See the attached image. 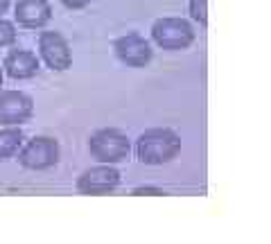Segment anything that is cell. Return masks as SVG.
Listing matches in <instances>:
<instances>
[{"label": "cell", "instance_id": "5bb4252c", "mask_svg": "<svg viewBox=\"0 0 271 244\" xmlns=\"http://www.w3.org/2000/svg\"><path fill=\"white\" fill-rule=\"evenodd\" d=\"M59 3L64 5L66 9H84L93 3V0H59Z\"/></svg>", "mask_w": 271, "mask_h": 244}, {"label": "cell", "instance_id": "9a60e30c", "mask_svg": "<svg viewBox=\"0 0 271 244\" xmlns=\"http://www.w3.org/2000/svg\"><path fill=\"white\" fill-rule=\"evenodd\" d=\"M133 195H165V190L154 188V185H140V188H133Z\"/></svg>", "mask_w": 271, "mask_h": 244}, {"label": "cell", "instance_id": "8fae6325", "mask_svg": "<svg viewBox=\"0 0 271 244\" xmlns=\"http://www.w3.org/2000/svg\"><path fill=\"white\" fill-rule=\"evenodd\" d=\"M25 143V133L20 127H0V160L16 156Z\"/></svg>", "mask_w": 271, "mask_h": 244}, {"label": "cell", "instance_id": "2e32d148", "mask_svg": "<svg viewBox=\"0 0 271 244\" xmlns=\"http://www.w3.org/2000/svg\"><path fill=\"white\" fill-rule=\"evenodd\" d=\"M9 5H12V0H0V16H3V14H7Z\"/></svg>", "mask_w": 271, "mask_h": 244}, {"label": "cell", "instance_id": "7c38bea8", "mask_svg": "<svg viewBox=\"0 0 271 244\" xmlns=\"http://www.w3.org/2000/svg\"><path fill=\"white\" fill-rule=\"evenodd\" d=\"M187 14H190V18L195 20V23H199L206 28L208 25V0H190Z\"/></svg>", "mask_w": 271, "mask_h": 244}, {"label": "cell", "instance_id": "30bf717a", "mask_svg": "<svg viewBox=\"0 0 271 244\" xmlns=\"http://www.w3.org/2000/svg\"><path fill=\"white\" fill-rule=\"evenodd\" d=\"M3 70L7 72L12 79H18V82L32 79V77H36V72L41 70V59L32 52V50L14 48L7 52V57H5Z\"/></svg>", "mask_w": 271, "mask_h": 244}, {"label": "cell", "instance_id": "6da1fadb", "mask_svg": "<svg viewBox=\"0 0 271 244\" xmlns=\"http://www.w3.org/2000/svg\"><path fill=\"white\" fill-rule=\"evenodd\" d=\"M181 152V136L174 129L152 127L143 131L136 140V158L143 165L172 163Z\"/></svg>", "mask_w": 271, "mask_h": 244}, {"label": "cell", "instance_id": "4fadbf2b", "mask_svg": "<svg viewBox=\"0 0 271 244\" xmlns=\"http://www.w3.org/2000/svg\"><path fill=\"white\" fill-rule=\"evenodd\" d=\"M16 41V25L0 16V48H7Z\"/></svg>", "mask_w": 271, "mask_h": 244}, {"label": "cell", "instance_id": "52a82bcc", "mask_svg": "<svg viewBox=\"0 0 271 244\" xmlns=\"http://www.w3.org/2000/svg\"><path fill=\"white\" fill-rule=\"evenodd\" d=\"M120 185V172L111 163H97L77 176L75 188L79 195H109Z\"/></svg>", "mask_w": 271, "mask_h": 244}, {"label": "cell", "instance_id": "e0dca14e", "mask_svg": "<svg viewBox=\"0 0 271 244\" xmlns=\"http://www.w3.org/2000/svg\"><path fill=\"white\" fill-rule=\"evenodd\" d=\"M0 86H3V70H0Z\"/></svg>", "mask_w": 271, "mask_h": 244}, {"label": "cell", "instance_id": "9c48e42d", "mask_svg": "<svg viewBox=\"0 0 271 244\" xmlns=\"http://www.w3.org/2000/svg\"><path fill=\"white\" fill-rule=\"evenodd\" d=\"M14 18L25 30H43L52 20V5L48 0H18Z\"/></svg>", "mask_w": 271, "mask_h": 244}, {"label": "cell", "instance_id": "ba28073f", "mask_svg": "<svg viewBox=\"0 0 271 244\" xmlns=\"http://www.w3.org/2000/svg\"><path fill=\"white\" fill-rule=\"evenodd\" d=\"M113 52H116L118 59L122 61L124 66H129V68H143V66H147L154 57L152 43L138 32H129V34L116 39Z\"/></svg>", "mask_w": 271, "mask_h": 244}, {"label": "cell", "instance_id": "8992f818", "mask_svg": "<svg viewBox=\"0 0 271 244\" xmlns=\"http://www.w3.org/2000/svg\"><path fill=\"white\" fill-rule=\"evenodd\" d=\"M34 116V100L23 91L0 88V124L20 127Z\"/></svg>", "mask_w": 271, "mask_h": 244}, {"label": "cell", "instance_id": "277c9868", "mask_svg": "<svg viewBox=\"0 0 271 244\" xmlns=\"http://www.w3.org/2000/svg\"><path fill=\"white\" fill-rule=\"evenodd\" d=\"M59 158H61L59 140L50 136H34L32 140L23 143V147L18 149V163L25 170H32V172H43V170L55 168L59 163Z\"/></svg>", "mask_w": 271, "mask_h": 244}, {"label": "cell", "instance_id": "5b68a950", "mask_svg": "<svg viewBox=\"0 0 271 244\" xmlns=\"http://www.w3.org/2000/svg\"><path fill=\"white\" fill-rule=\"evenodd\" d=\"M39 59L55 72H64L72 66V50L68 39L57 30H45L39 36Z\"/></svg>", "mask_w": 271, "mask_h": 244}, {"label": "cell", "instance_id": "7a4b0ae2", "mask_svg": "<svg viewBox=\"0 0 271 244\" xmlns=\"http://www.w3.org/2000/svg\"><path fill=\"white\" fill-rule=\"evenodd\" d=\"M88 152L97 163H122L131 154V140L124 131L116 127L97 129L88 138Z\"/></svg>", "mask_w": 271, "mask_h": 244}, {"label": "cell", "instance_id": "3957f363", "mask_svg": "<svg viewBox=\"0 0 271 244\" xmlns=\"http://www.w3.org/2000/svg\"><path fill=\"white\" fill-rule=\"evenodd\" d=\"M195 28L190 20L179 18V16H163L154 20L152 25V41L158 48L176 52V50H185L195 43Z\"/></svg>", "mask_w": 271, "mask_h": 244}]
</instances>
